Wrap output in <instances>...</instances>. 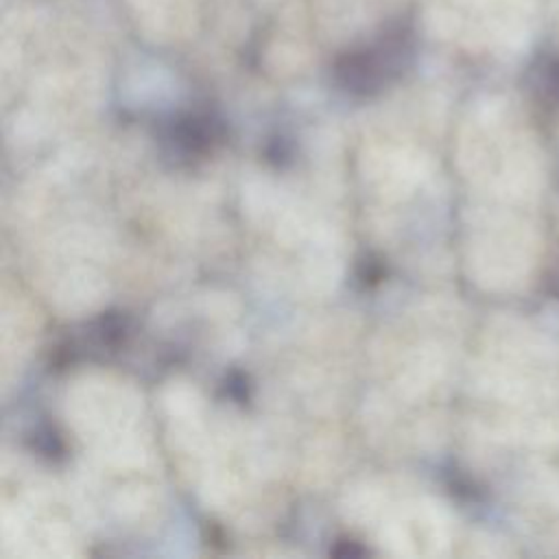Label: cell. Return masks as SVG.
<instances>
[{
	"instance_id": "1",
	"label": "cell",
	"mask_w": 559,
	"mask_h": 559,
	"mask_svg": "<svg viewBox=\"0 0 559 559\" xmlns=\"http://www.w3.org/2000/svg\"><path fill=\"white\" fill-rule=\"evenodd\" d=\"M415 52L411 15H400L367 44L349 48L334 63V79L352 94H373L400 76Z\"/></svg>"
}]
</instances>
